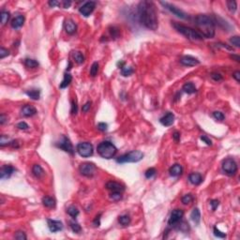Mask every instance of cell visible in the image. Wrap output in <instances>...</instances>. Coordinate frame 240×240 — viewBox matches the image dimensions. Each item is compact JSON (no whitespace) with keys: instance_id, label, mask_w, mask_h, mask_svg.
Instances as JSON below:
<instances>
[{"instance_id":"cell-5","label":"cell","mask_w":240,"mask_h":240,"mask_svg":"<svg viewBox=\"0 0 240 240\" xmlns=\"http://www.w3.org/2000/svg\"><path fill=\"white\" fill-rule=\"evenodd\" d=\"M143 159V153L139 150H134V151L129 152L124 154L116 159L117 163H128V162H138Z\"/></svg>"},{"instance_id":"cell-52","label":"cell","mask_w":240,"mask_h":240,"mask_svg":"<svg viewBox=\"0 0 240 240\" xmlns=\"http://www.w3.org/2000/svg\"><path fill=\"white\" fill-rule=\"evenodd\" d=\"M98 129L101 131H105L108 129V125L106 123H99L98 124Z\"/></svg>"},{"instance_id":"cell-61","label":"cell","mask_w":240,"mask_h":240,"mask_svg":"<svg viewBox=\"0 0 240 240\" xmlns=\"http://www.w3.org/2000/svg\"><path fill=\"white\" fill-rule=\"evenodd\" d=\"M49 5L51 6V7H56V6H59L60 3L57 2V1H50L49 2Z\"/></svg>"},{"instance_id":"cell-9","label":"cell","mask_w":240,"mask_h":240,"mask_svg":"<svg viewBox=\"0 0 240 240\" xmlns=\"http://www.w3.org/2000/svg\"><path fill=\"white\" fill-rule=\"evenodd\" d=\"M184 216V211L182 209H175L173 210L171 216L169 218V220H168V224L170 226L176 227L180 221L182 220V218Z\"/></svg>"},{"instance_id":"cell-58","label":"cell","mask_w":240,"mask_h":240,"mask_svg":"<svg viewBox=\"0 0 240 240\" xmlns=\"http://www.w3.org/2000/svg\"><path fill=\"white\" fill-rule=\"evenodd\" d=\"M6 121H7V118H6L4 113H1V116H0V124L3 125Z\"/></svg>"},{"instance_id":"cell-21","label":"cell","mask_w":240,"mask_h":240,"mask_svg":"<svg viewBox=\"0 0 240 240\" xmlns=\"http://www.w3.org/2000/svg\"><path fill=\"white\" fill-rule=\"evenodd\" d=\"M189 180L192 185H199L202 183L203 178L202 176L198 173H192L189 176Z\"/></svg>"},{"instance_id":"cell-45","label":"cell","mask_w":240,"mask_h":240,"mask_svg":"<svg viewBox=\"0 0 240 240\" xmlns=\"http://www.w3.org/2000/svg\"><path fill=\"white\" fill-rule=\"evenodd\" d=\"M10 55V51L7 50V49H5V48H1L0 49V59H3L5 58L6 56H8Z\"/></svg>"},{"instance_id":"cell-18","label":"cell","mask_w":240,"mask_h":240,"mask_svg":"<svg viewBox=\"0 0 240 240\" xmlns=\"http://www.w3.org/2000/svg\"><path fill=\"white\" fill-rule=\"evenodd\" d=\"M64 27H65L66 32H67L68 34H70V35L74 34L76 32V30H77L76 23L72 20H70V19H68V20L65 21Z\"/></svg>"},{"instance_id":"cell-14","label":"cell","mask_w":240,"mask_h":240,"mask_svg":"<svg viewBox=\"0 0 240 240\" xmlns=\"http://www.w3.org/2000/svg\"><path fill=\"white\" fill-rule=\"evenodd\" d=\"M15 172V168L10 165H4L0 170V178L2 180L8 179L11 176V175Z\"/></svg>"},{"instance_id":"cell-44","label":"cell","mask_w":240,"mask_h":240,"mask_svg":"<svg viewBox=\"0 0 240 240\" xmlns=\"http://www.w3.org/2000/svg\"><path fill=\"white\" fill-rule=\"evenodd\" d=\"M15 238L18 239V240H26V233L22 232V231H18L15 235Z\"/></svg>"},{"instance_id":"cell-53","label":"cell","mask_w":240,"mask_h":240,"mask_svg":"<svg viewBox=\"0 0 240 240\" xmlns=\"http://www.w3.org/2000/svg\"><path fill=\"white\" fill-rule=\"evenodd\" d=\"M90 108H91V102L90 101H88V102H86L85 105H83V108H82V110L83 113H86L90 110Z\"/></svg>"},{"instance_id":"cell-20","label":"cell","mask_w":240,"mask_h":240,"mask_svg":"<svg viewBox=\"0 0 240 240\" xmlns=\"http://www.w3.org/2000/svg\"><path fill=\"white\" fill-rule=\"evenodd\" d=\"M23 23H25V17L23 15H18L11 21V27L14 29H18L21 26H23Z\"/></svg>"},{"instance_id":"cell-31","label":"cell","mask_w":240,"mask_h":240,"mask_svg":"<svg viewBox=\"0 0 240 240\" xmlns=\"http://www.w3.org/2000/svg\"><path fill=\"white\" fill-rule=\"evenodd\" d=\"M118 221H119V223L123 225V226H127L130 223V216L128 215H122V216H120L119 219H118Z\"/></svg>"},{"instance_id":"cell-51","label":"cell","mask_w":240,"mask_h":240,"mask_svg":"<svg viewBox=\"0 0 240 240\" xmlns=\"http://www.w3.org/2000/svg\"><path fill=\"white\" fill-rule=\"evenodd\" d=\"M17 128L20 129V130H27L29 127L26 122H20V123L17 124Z\"/></svg>"},{"instance_id":"cell-32","label":"cell","mask_w":240,"mask_h":240,"mask_svg":"<svg viewBox=\"0 0 240 240\" xmlns=\"http://www.w3.org/2000/svg\"><path fill=\"white\" fill-rule=\"evenodd\" d=\"M67 213L70 216V217H72L73 219H75L77 216L79 215V210H78V208L75 207L74 206H70L67 209Z\"/></svg>"},{"instance_id":"cell-12","label":"cell","mask_w":240,"mask_h":240,"mask_svg":"<svg viewBox=\"0 0 240 240\" xmlns=\"http://www.w3.org/2000/svg\"><path fill=\"white\" fill-rule=\"evenodd\" d=\"M95 8H96V3L93 1H88V2H86L82 6V7L79 9V11H80L81 14L87 17L93 12Z\"/></svg>"},{"instance_id":"cell-29","label":"cell","mask_w":240,"mask_h":240,"mask_svg":"<svg viewBox=\"0 0 240 240\" xmlns=\"http://www.w3.org/2000/svg\"><path fill=\"white\" fill-rule=\"evenodd\" d=\"M72 56H73L75 62L77 64H82V63H83V61H85V57H83V53L81 52H78V51L73 52Z\"/></svg>"},{"instance_id":"cell-60","label":"cell","mask_w":240,"mask_h":240,"mask_svg":"<svg viewBox=\"0 0 240 240\" xmlns=\"http://www.w3.org/2000/svg\"><path fill=\"white\" fill-rule=\"evenodd\" d=\"M230 57H231L232 59H233V60H236V62H240V57H239V56H237V55H231Z\"/></svg>"},{"instance_id":"cell-2","label":"cell","mask_w":240,"mask_h":240,"mask_svg":"<svg viewBox=\"0 0 240 240\" xmlns=\"http://www.w3.org/2000/svg\"><path fill=\"white\" fill-rule=\"evenodd\" d=\"M215 19L206 14H200L195 17L194 23L199 27V33L203 38L211 39L215 36Z\"/></svg>"},{"instance_id":"cell-7","label":"cell","mask_w":240,"mask_h":240,"mask_svg":"<svg viewBox=\"0 0 240 240\" xmlns=\"http://www.w3.org/2000/svg\"><path fill=\"white\" fill-rule=\"evenodd\" d=\"M222 170L228 176H235L237 172V164L235 160L231 158H228L223 160L222 162Z\"/></svg>"},{"instance_id":"cell-11","label":"cell","mask_w":240,"mask_h":240,"mask_svg":"<svg viewBox=\"0 0 240 240\" xmlns=\"http://www.w3.org/2000/svg\"><path fill=\"white\" fill-rule=\"evenodd\" d=\"M56 146L59 147V148H61L62 150H64V151L70 153V155L74 154V149H73L72 143H71V142L70 141L69 138L66 137V136L62 137V141L60 142L59 143H57Z\"/></svg>"},{"instance_id":"cell-22","label":"cell","mask_w":240,"mask_h":240,"mask_svg":"<svg viewBox=\"0 0 240 240\" xmlns=\"http://www.w3.org/2000/svg\"><path fill=\"white\" fill-rule=\"evenodd\" d=\"M182 172H183V169H182V166L180 164H175L173 165L170 170H169V173H170V176H179L182 175Z\"/></svg>"},{"instance_id":"cell-23","label":"cell","mask_w":240,"mask_h":240,"mask_svg":"<svg viewBox=\"0 0 240 240\" xmlns=\"http://www.w3.org/2000/svg\"><path fill=\"white\" fill-rule=\"evenodd\" d=\"M190 218L192 220V221L195 223V224H199L200 223V220H201V213H200V210L198 208H194L192 210V212L190 214Z\"/></svg>"},{"instance_id":"cell-47","label":"cell","mask_w":240,"mask_h":240,"mask_svg":"<svg viewBox=\"0 0 240 240\" xmlns=\"http://www.w3.org/2000/svg\"><path fill=\"white\" fill-rule=\"evenodd\" d=\"M77 111H78L77 102H76V100H72L71 101V113H72V115H76Z\"/></svg>"},{"instance_id":"cell-16","label":"cell","mask_w":240,"mask_h":240,"mask_svg":"<svg viewBox=\"0 0 240 240\" xmlns=\"http://www.w3.org/2000/svg\"><path fill=\"white\" fill-rule=\"evenodd\" d=\"M106 188L107 190H111L112 192H123L125 190L124 186H122L121 184H119L116 181H109L106 183Z\"/></svg>"},{"instance_id":"cell-17","label":"cell","mask_w":240,"mask_h":240,"mask_svg":"<svg viewBox=\"0 0 240 240\" xmlns=\"http://www.w3.org/2000/svg\"><path fill=\"white\" fill-rule=\"evenodd\" d=\"M160 122L165 127H170L175 122V116H173V113H167L166 115H164L160 119Z\"/></svg>"},{"instance_id":"cell-27","label":"cell","mask_w":240,"mask_h":240,"mask_svg":"<svg viewBox=\"0 0 240 240\" xmlns=\"http://www.w3.org/2000/svg\"><path fill=\"white\" fill-rule=\"evenodd\" d=\"M71 80H72V76H71L70 73H65L64 74V79L61 82V83H60L59 87L61 89H64L66 87H68L69 85L71 83Z\"/></svg>"},{"instance_id":"cell-37","label":"cell","mask_w":240,"mask_h":240,"mask_svg":"<svg viewBox=\"0 0 240 240\" xmlns=\"http://www.w3.org/2000/svg\"><path fill=\"white\" fill-rule=\"evenodd\" d=\"M193 200V197L191 194H186L182 197V203H184V205H189V203H190L191 202H192Z\"/></svg>"},{"instance_id":"cell-6","label":"cell","mask_w":240,"mask_h":240,"mask_svg":"<svg viewBox=\"0 0 240 240\" xmlns=\"http://www.w3.org/2000/svg\"><path fill=\"white\" fill-rule=\"evenodd\" d=\"M77 152L79 154L81 157L83 158H88L90 156L93 155V146L88 142H83V143H80L77 145Z\"/></svg>"},{"instance_id":"cell-59","label":"cell","mask_w":240,"mask_h":240,"mask_svg":"<svg viewBox=\"0 0 240 240\" xmlns=\"http://www.w3.org/2000/svg\"><path fill=\"white\" fill-rule=\"evenodd\" d=\"M100 215H99V216H97V217H96V219H95V220H94V225H95V226H100Z\"/></svg>"},{"instance_id":"cell-49","label":"cell","mask_w":240,"mask_h":240,"mask_svg":"<svg viewBox=\"0 0 240 240\" xmlns=\"http://www.w3.org/2000/svg\"><path fill=\"white\" fill-rule=\"evenodd\" d=\"M211 78H212L213 80L217 81V82H220V81L222 80V76H221L220 73H216V72H214V73L211 74Z\"/></svg>"},{"instance_id":"cell-50","label":"cell","mask_w":240,"mask_h":240,"mask_svg":"<svg viewBox=\"0 0 240 240\" xmlns=\"http://www.w3.org/2000/svg\"><path fill=\"white\" fill-rule=\"evenodd\" d=\"M9 142V139H8V137H6L4 135L1 136V139H0V146H4L5 145H8V143Z\"/></svg>"},{"instance_id":"cell-26","label":"cell","mask_w":240,"mask_h":240,"mask_svg":"<svg viewBox=\"0 0 240 240\" xmlns=\"http://www.w3.org/2000/svg\"><path fill=\"white\" fill-rule=\"evenodd\" d=\"M32 173L33 175L36 176V177H41L42 176H44V171L42 169V167H41L40 164H35L32 168Z\"/></svg>"},{"instance_id":"cell-15","label":"cell","mask_w":240,"mask_h":240,"mask_svg":"<svg viewBox=\"0 0 240 240\" xmlns=\"http://www.w3.org/2000/svg\"><path fill=\"white\" fill-rule=\"evenodd\" d=\"M48 227H49V230L52 233H56L59 232L63 229V224L60 220H47Z\"/></svg>"},{"instance_id":"cell-35","label":"cell","mask_w":240,"mask_h":240,"mask_svg":"<svg viewBox=\"0 0 240 240\" xmlns=\"http://www.w3.org/2000/svg\"><path fill=\"white\" fill-rule=\"evenodd\" d=\"M70 226L71 228V230H72L74 233H79L81 231H82V228L80 226L79 223H77L75 222V221H70Z\"/></svg>"},{"instance_id":"cell-3","label":"cell","mask_w":240,"mask_h":240,"mask_svg":"<svg viewBox=\"0 0 240 240\" xmlns=\"http://www.w3.org/2000/svg\"><path fill=\"white\" fill-rule=\"evenodd\" d=\"M173 26L176 28V30H177L179 33H181L182 35L185 36L186 38L190 40H202L203 39V37L199 33L198 30H195L191 27L183 26V25H181V23H173Z\"/></svg>"},{"instance_id":"cell-43","label":"cell","mask_w":240,"mask_h":240,"mask_svg":"<svg viewBox=\"0 0 240 240\" xmlns=\"http://www.w3.org/2000/svg\"><path fill=\"white\" fill-rule=\"evenodd\" d=\"M214 235H215L216 236L220 237V238H225V237H226V235H225V233H222V232H220L217 227H214Z\"/></svg>"},{"instance_id":"cell-24","label":"cell","mask_w":240,"mask_h":240,"mask_svg":"<svg viewBox=\"0 0 240 240\" xmlns=\"http://www.w3.org/2000/svg\"><path fill=\"white\" fill-rule=\"evenodd\" d=\"M42 203L43 206H46V207H49V208H53L56 206V200L53 199L52 197H48V196H45L42 198Z\"/></svg>"},{"instance_id":"cell-36","label":"cell","mask_w":240,"mask_h":240,"mask_svg":"<svg viewBox=\"0 0 240 240\" xmlns=\"http://www.w3.org/2000/svg\"><path fill=\"white\" fill-rule=\"evenodd\" d=\"M98 71H99V64L98 62H94L91 66V68H90V75L92 77H95L98 74Z\"/></svg>"},{"instance_id":"cell-25","label":"cell","mask_w":240,"mask_h":240,"mask_svg":"<svg viewBox=\"0 0 240 240\" xmlns=\"http://www.w3.org/2000/svg\"><path fill=\"white\" fill-rule=\"evenodd\" d=\"M182 90L187 94H193V93H195L197 91L195 86L193 85L192 83H186L185 85L183 86Z\"/></svg>"},{"instance_id":"cell-34","label":"cell","mask_w":240,"mask_h":240,"mask_svg":"<svg viewBox=\"0 0 240 240\" xmlns=\"http://www.w3.org/2000/svg\"><path fill=\"white\" fill-rule=\"evenodd\" d=\"M133 69L132 68H130V67H127V66H123V67H121V74L125 77H127V76H130L133 73Z\"/></svg>"},{"instance_id":"cell-28","label":"cell","mask_w":240,"mask_h":240,"mask_svg":"<svg viewBox=\"0 0 240 240\" xmlns=\"http://www.w3.org/2000/svg\"><path fill=\"white\" fill-rule=\"evenodd\" d=\"M26 94L28 96L29 98H31L32 100H38L40 97V89H31V90H27Z\"/></svg>"},{"instance_id":"cell-57","label":"cell","mask_w":240,"mask_h":240,"mask_svg":"<svg viewBox=\"0 0 240 240\" xmlns=\"http://www.w3.org/2000/svg\"><path fill=\"white\" fill-rule=\"evenodd\" d=\"M173 140H175L176 142H179V140H180V133L177 132V131H176V132L173 134Z\"/></svg>"},{"instance_id":"cell-30","label":"cell","mask_w":240,"mask_h":240,"mask_svg":"<svg viewBox=\"0 0 240 240\" xmlns=\"http://www.w3.org/2000/svg\"><path fill=\"white\" fill-rule=\"evenodd\" d=\"M25 65L26 66L27 68L34 69V68H37L38 66H39V62H38V61H36L35 59L26 58V59H25Z\"/></svg>"},{"instance_id":"cell-41","label":"cell","mask_w":240,"mask_h":240,"mask_svg":"<svg viewBox=\"0 0 240 240\" xmlns=\"http://www.w3.org/2000/svg\"><path fill=\"white\" fill-rule=\"evenodd\" d=\"M230 42L233 45H235L236 47H239L240 46V39H239L238 36H235V37H232L230 39Z\"/></svg>"},{"instance_id":"cell-46","label":"cell","mask_w":240,"mask_h":240,"mask_svg":"<svg viewBox=\"0 0 240 240\" xmlns=\"http://www.w3.org/2000/svg\"><path fill=\"white\" fill-rule=\"evenodd\" d=\"M110 33H111V35H112V37H113V38H118V36H119V30H118L116 27L113 26V27L110 28Z\"/></svg>"},{"instance_id":"cell-40","label":"cell","mask_w":240,"mask_h":240,"mask_svg":"<svg viewBox=\"0 0 240 240\" xmlns=\"http://www.w3.org/2000/svg\"><path fill=\"white\" fill-rule=\"evenodd\" d=\"M213 116L215 119H217L219 120V121H222V120L224 119V115L221 112H219V111H216L213 113Z\"/></svg>"},{"instance_id":"cell-8","label":"cell","mask_w":240,"mask_h":240,"mask_svg":"<svg viewBox=\"0 0 240 240\" xmlns=\"http://www.w3.org/2000/svg\"><path fill=\"white\" fill-rule=\"evenodd\" d=\"M160 4L162 5L166 10H168L170 12H172L173 15L177 16L178 18H181V19H188V18H189L187 13L184 12L182 10H180L177 7H176V6H173L172 4H169L167 2H160Z\"/></svg>"},{"instance_id":"cell-33","label":"cell","mask_w":240,"mask_h":240,"mask_svg":"<svg viewBox=\"0 0 240 240\" xmlns=\"http://www.w3.org/2000/svg\"><path fill=\"white\" fill-rule=\"evenodd\" d=\"M10 17V14L9 11H6V10L1 11V13H0V18H1V23L3 26L8 23Z\"/></svg>"},{"instance_id":"cell-38","label":"cell","mask_w":240,"mask_h":240,"mask_svg":"<svg viewBox=\"0 0 240 240\" xmlns=\"http://www.w3.org/2000/svg\"><path fill=\"white\" fill-rule=\"evenodd\" d=\"M227 7L229 9V10L231 12H236V10L237 9L236 6V1H228L227 2Z\"/></svg>"},{"instance_id":"cell-56","label":"cell","mask_w":240,"mask_h":240,"mask_svg":"<svg viewBox=\"0 0 240 240\" xmlns=\"http://www.w3.org/2000/svg\"><path fill=\"white\" fill-rule=\"evenodd\" d=\"M233 77L236 80V82H240V71H236L233 73Z\"/></svg>"},{"instance_id":"cell-19","label":"cell","mask_w":240,"mask_h":240,"mask_svg":"<svg viewBox=\"0 0 240 240\" xmlns=\"http://www.w3.org/2000/svg\"><path fill=\"white\" fill-rule=\"evenodd\" d=\"M22 113L23 116H25L26 117H30L37 113V110H36V108L34 106L26 104L22 108Z\"/></svg>"},{"instance_id":"cell-54","label":"cell","mask_w":240,"mask_h":240,"mask_svg":"<svg viewBox=\"0 0 240 240\" xmlns=\"http://www.w3.org/2000/svg\"><path fill=\"white\" fill-rule=\"evenodd\" d=\"M201 140H202L203 142H205V143H206V145H208V146H211V145H212V142H211V140L208 139V138H207L206 136H205V135L201 136Z\"/></svg>"},{"instance_id":"cell-39","label":"cell","mask_w":240,"mask_h":240,"mask_svg":"<svg viewBox=\"0 0 240 240\" xmlns=\"http://www.w3.org/2000/svg\"><path fill=\"white\" fill-rule=\"evenodd\" d=\"M156 175V169L155 168H149V169L145 173V176L146 178H151Z\"/></svg>"},{"instance_id":"cell-48","label":"cell","mask_w":240,"mask_h":240,"mask_svg":"<svg viewBox=\"0 0 240 240\" xmlns=\"http://www.w3.org/2000/svg\"><path fill=\"white\" fill-rule=\"evenodd\" d=\"M210 206H211V208H212L213 211H215V210L218 208V206H220V202L218 200H211L210 201Z\"/></svg>"},{"instance_id":"cell-55","label":"cell","mask_w":240,"mask_h":240,"mask_svg":"<svg viewBox=\"0 0 240 240\" xmlns=\"http://www.w3.org/2000/svg\"><path fill=\"white\" fill-rule=\"evenodd\" d=\"M60 5H62V7H63L64 9H68V8L70 7L71 2H70V1H63V2L60 3ZM60 5H59V6H60Z\"/></svg>"},{"instance_id":"cell-42","label":"cell","mask_w":240,"mask_h":240,"mask_svg":"<svg viewBox=\"0 0 240 240\" xmlns=\"http://www.w3.org/2000/svg\"><path fill=\"white\" fill-rule=\"evenodd\" d=\"M110 197L113 201H119V200H121V198H122V193L121 192H112Z\"/></svg>"},{"instance_id":"cell-10","label":"cell","mask_w":240,"mask_h":240,"mask_svg":"<svg viewBox=\"0 0 240 240\" xmlns=\"http://www.w3.org/2000/svg\"><path fill=\"white\" fill-rule=\"evenodd\" d=\"M80 173H82L83 176H87V177H91L95 175L96 172V166L93 163L90 162H85L82 163L79 167Z\"/></svg>"},{"instance_id":"cell-13","label":"cell","mask_w":240,"mask_h":240,"mask_svg":"<svg viewBox=\"0 0 240 240\" xmlns=\"http://www.w3.org/2000/svg\"><path fill=\"white\" fill-rule=\"evenodd\" d=\"M180 63L186 67H194V66L200 64V61L197 58L190 56H184L180 58Z\"/></svg>"},{"instance_id":"cell-4","label":"cell","mask_w":240,"mask_h":240,"mask_svg":"<svg viewBox=\"0 0 240 240\" xmlns=\"http://www.w3.org/2000/svg\"><path fill=\"white\" fill-rule=\"evenodd\" d=\"M97 150L100 157H102L103 159H107V160L113 158L117 152V148L116 147V146L109 141L101 142L98 146Z\"/></svg>"},{"instance_id":"cell-1","label":"cell","mask_w":240,"mask_h":240,"mask_svg":"<svg viewBox=\"0 0 240 240\" xmlns=\"http://www.w3.org/2000/svg\"><path fill=\"white\" fill-rule=\"evenodd\" d=\"M138 15L140 23L150 30H157L159 26L156 7L151 1H142L138 5Z\"/></svg>"}]
</instances>
